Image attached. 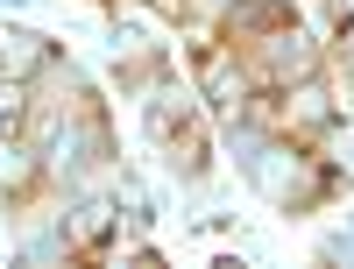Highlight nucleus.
<instances>
[{"label":"nucleus","instance_id":"nucleus-1","mask_svg":"<svg viewBox=\"0 0 354 269\" xmlns=\"http://www.w3.org/2000/svg\"><path fill=\"white\" fill-rule=\"evenodd\" d=\"M149 128H156V142L170 149V163L185 170V177H205L213 170V142H205V121L177 100V93H149Z\"/></svg>","mask_w":354,"mask_h":269},{"label":"nucleus","instance_id":"nucleus-2","mask_svg":"<svg viewBox=\"0 0 354 269\" xmlns=\"http://www.w3.org/2000/svg\"><path fill=\"white\" fill-rule=\"evenodd\" d=\"M192 78H198V93L213 100L220 113H234V121H241V106H248V71H241V57H234L220 36H198L192 43Z\"/></svg>","mask_w":354,"mask_h":269},{"label":"nucleus","instance_id":"nucleus-3","mask_svg":"<svg viewBox=\"0 0 354 269\" xmlns=\"http://www.w3.org/2000/svg\"><path fill=\"white\" fill-rule=\"evenodd\" d=\"M156 78H163V50H135L121 64V93H149Z\"/></svg>","mask_w":354,"mask_h":269}]
</instances>
